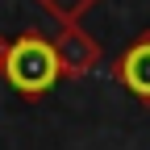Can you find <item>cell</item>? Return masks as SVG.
Returning <instances> with one entry per match:
<instances>
[{"label":"cell","mask_w":150,"mask_h":150,"mask_svg":"<svg viewBox=\"0 0 150 150\" xmlns=\"http://www.w3.org/2000/svg\"><path fill=\"white\" fill-rule=\"evenodd\" d=\"M54 54H59V67L67 79H83L88 71L100 67V42L92 38L83 25H63L59 38H54Z\"/></svg>","instance_id":"3"},{"label":"cell","mask_w":150,"mask_h":150,"mask_svg":"<svg viewBox=\"0 0 150 150\" xmlns=\"http://www.w3.org/2000/svg\"><path fill=\"white\" fill-rule=\"evenodd\" d=\"M0 75H4V83L21 100H29V104L46 100L54 92V83L63 79L59 54H54V38H46L42 29H21L8 42V50H4Z\"/></svg>","instance_id":"1"},{"label":"cell","mask_w":150,"mask_h":150,"mask_svg":"<svg viewBox=\"0 0 150 150\" xmlns=\"http://www.w3.org/2000/svg\"><path fill=\"white\" fill-rule=\"evenodd\" d=\"M112 79H117L138 104L150 108V29L138 33L117 59H112Z\"/></svg>","instance_id":"2"},{"label":"cell","mask_w":150,"mask_h":150,"mask_svg":"<svg viewBox=\"0 0 150 150\" xmlns=\"http://www.w3.org/2000/svg\"><path fill=\"white\" fill-rule=\"evenodd\" d=\"M33 4H42L54 21H59V29H63V25H79V17L96 4V0H33Z\"/></svg>","instance_id":"4"},{"label":"cell","mask_w":150,"mask_h":150,"mask_svg":"<svg viewBox=\"0 0 150 150\" xmlns=\"http://www.w3.org/2000/svg\"><path fill=\"white\" fill-rule=\"evenodd\" d=\"M4 50H8V38L0 33V67H4Z\"/></svg>","instance_id":"5"}]
</instances>
